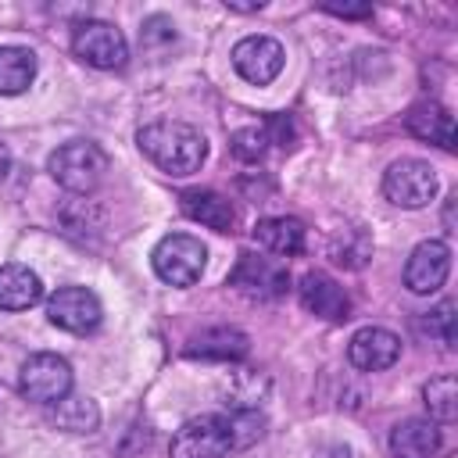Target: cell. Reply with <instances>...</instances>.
I'll return each mask as SVG.
<instances>
[{
    "label": "cell",
    "instance_id": "ac0fdd59",
    "mask_svg": "<svg viewBox=\"0 0 458 458\" xmlns=\"http://www.w3.org/2000/svg\"><path fill=\"white\" fill-rule=\"evenodd\" d=\"M179 208H182L186 218H193V222H200V225H208L215 233H229L233 222H236L233 204L215 190H186L179 197Z\"/></svg>",
    "mask_w": 458,
    "mask_h": 458
},
{
    "label": "cell",
    "instance_id": "2e32d148",
    "mask_svg": "<svg viewBox=\"0 0 458 458\" xmlns=\"http://www.w3.org/2000/svg\"><path fill=\"white\" fill-rule=\"evenodd\" d=\"M394 458H433L440 451V429L433 419H404L390 433Z\"/></svg>",
    "mask_w": 458,
    "mask_h": 458
},
{
    "label": "cell",
    "instance_id": "ffe728a7",
    "mask_svg": "<svg viewBox=\"0 0 458 458\" xmlns=\"http://www.w3.org/2000/svg\"><path fill=\"white\" fill-rule=\"evenodd\" d=\"M50 419L57 422V429L68 433H93L100 426V408L97 401H89L86 394H64L61 401L50 404Z\"/></svg>",
    "mask_w": 458,
    "mask_h": 458
},
{
    "label": "cell",
    "instance_id": "44dd1931",
    "mask_svg": "<svg viewBox=\"0 0 458 458\" xmlns=\"http://www.w3.org/2000/svg\"><path fill=\"white\" fill-rule=\"evenodd\" d=\"M36 79V54L25 47H0V97H18Z\"/></svg>",
    "mask_w": 458,
    "mask_h": 458
},
{
    "label": "cell",
    "instance_id": "9a60e30c",
    "mask_svg": "<svg viewBox=\"0 0 458 458\" xmlns=\"http://www.w3.org/2000/svg\"><path fill=\"white\" fill-rule=\"evenodd\" d=\"M247 351H250V340L233 326H211V329L190 336V344H186L190 358H218V361H240V358H247Z\"/></svg>",
    "mask_w": 458,
    "mask_h": 458
},
{
    "label": "cell",
    "instance_id": "8992f818",
    "mask_svg": "<svg viewBox=\"0 0 458 458\" xmlns=\"http://www.w3.org/2000/svg\"><path fill=\"white\" fill-rule=\"evenodd\" d=\"M18 390H21L29 401L54 404V401H61L64 394H72V365H68L61 354L36 351V354H29V358L21 361Z\"/></svg>",
    "mask_w": 458,
    "mask_h": 458
},
{
    "label": "cell",
    "instance_id": "6da1fadb",
    "mask_svg": "<svg viewBox=\"0 0 458 458\" xmlns=\"http://www.w3.org/2000/svg\"><path fill=\"white\" fill-rule=\"evenodd\" d=\"M136 143L168 175H193V172H200V165L208 157V140L193 125L172 122V118L143 125Z\"/></svg>",
    "mask_w": 458,
    "mask_h": 458
},
{
    "label": "cell",
    "instance_id": "4316f807",
    "mask_svg": "<svg viewBox=\"0 0 458 458\" xmlns=\"http://www.w3.org/2000/svg\"><path fill=\"white\" fill-rule=\"evenodd\" d=\"M7 168H11V150H7V143H0V179L7 175Z\"/></svg>",
    "mask_w": 458,
    "mask_h": 458
},
{
    "label": "cell",
    "instance_id": "7402d4cb",
    "mask_svg": "<svg viewBox=\"0 0 458 458\" xmlns=\"http://www.w3.org/2000/svg\"><path fill=\"white\" fill-rule=\"evenodd\" d=\"M422 397H426V408H429L433 419L451 422V419L458 415V379H454V376H437V379H429L426 390H422Z\"/></svg>",
    "mask_w": 458,
    "mask_h": 458
},
{
    "label": "cell",
    "instance_id": "4fadbf2b",
    "mask_svg": "<svg viewBox=\"0 0 458 458\" xmlns=\"http://www.w3.org/2000/svg\"><path fill=\"white\" fill-rule=\"evenodd\" d=\"M297 293H301V304H304L311 315H318V318L344 322V318L351 315V297H347V290H344L336 279L322 276V272H308V276L301 279Z\"/></svg>",
    "mask_w": 458,
    "mask_h": 458
},
{
    "label": "cell",
    "instance_id": "e0dca14e",
    "mask_svg": "<svg viewBox=\"0 0 458 458\" xmlns=\"http://www.w3.org/2000/svg\"><path fill=\"white\" fill-rule=\"evenodd\" d=\"M43 301V283L29 265H0V308L4 311H25Z\"/></svg>",
    "mask_w": 458,
    "mask_h": 458
},
{
    "label": "cell",
    "instance_id": "7a4b0ae2",
    "mask_svg": "<svg viewBox=\"0 0 458 458\" xmlns=\"http://www.w3.org/2000/svg\"><path fill=\"white\" fill-rule=\"evenodd\" d=\"M107 154L93 140H68L50 154V175L68 193H93L104 182Z\"/></svg>",
    "mask_w": 458,
    "mask_h": 458
},
{
    "label": "cell",
    "instance_id": "5bb4252c",
    "mask_svg": "<svg viewBox=\"0 0 458 458\" xmlns=\"http://www.w3.org/2000/svg\"><path fill=\"white\" fill-rule=\"evenodd\" d=\"M404 125H408L411 136L429 140V143H437V147H444V150H454V118H451V111H447L444 104H437V100L415 104V107L404 114Z\"/></svg>",
    "mask_w": 458,
    "mask_h": 458
},
{
    "label": "cell",
    "instance_id": "8fae6325",
    "mask_svg": "<svg viewBox=\"0 0 458 458\" xmlns=\"http://www.w3.org/2000/svg\"><path fill=\"white\" fill-rule=\"evenodd\" d=\"M451 272V247L444 240H422L404 265V286L411 293H437Z\"/></svg>",
    "mask_w": 458,
    "mask_h": 458
},
{
    "label": "cell",
    "instance_id": "603a6c76",
    "mask_svg": "<svg viewBox=\"0 0 458 458\" xmlns=\"http://www.w3.org/2000/svg\"><path fill=\"white\" fill-rule=\"evenodd\" d=\"M268 143H272V140H268L265 125H247V129H236V132H233V154H236L240 161H258Z\"/></svg>",
    "mask_w": 458,
    "mask_h": 458
},
{
    "label": "cell",
    "instance_id": "d4e9b609",
    "mask_svg": "<svg viewBox=\"0 0 458 458\" xmlns=\"http://www.w3.org/2000/svg\"><path fill=\"white\" fill-rule=\"evenodd\" d=\"M429 333L440 336L444 347H454V304L451 301H440L429 311Z\"/></svg>",
    "mask_w": 458,
    "mask_h": 458
},
{
    "label": "cell",
    "instance_id": "7c38bea8",
    "mask_svg": "<svg viewBox=\"0 0 458 458\" xmlns=\"http://www.w3.org/2000/svg\"><path fill=\"white\" fill-rule=\"evenodd\" d=\"M347 358L361 372H383L401 358V340L383 326H361L347 344Z\"/></svg>",
    "mask_w": 458,
    "mask_h": 458
},
{
    "label": "cell",
    "instance_id": "cb8c5ba5",
    "mask_svg": "<svg viewBox=\"0 0 458 458\" xmlns=\"http://www.w3.org/2000/svg\"><path fill=\"white\" fill-rule=\"evenodd\" d=\"M229 426H233V444L236 447H247L261 437V426H265V415H258V408H236L229 415Z\"/></svg>",
    "mask_w": 458,
    "mask_h": 458
},
{
    "label": "cell",
    "instance_id": "ba28073f",
    "mask_svg": "<svg viewBox=\"0 0 458 458\" xmlns=\"http://www.w3.org/2000/svg\"><path fill=\"white\" fill-rule=\"evenodd\" d=\"M229 286H236L240 293L254 297V301H276L286 293L290 286V272L279 258H265V254H240L233 272H229Z\"/></svg>",
    "mask_w": 458,
    "mask_h": 458
},
{
    "label": "cell",
    "instance_id": "277c9868",
    "mask_svg": "<svg viewBox=\"0 0 458 458\" xmlns=\"http://www.w3.org/2000/svg\"><path fill=\"white\" fill-rule=\"evenodd\" d=\"M236 451L229 415H197L172 437V458H225Z\"/></svg>",
    "mask_w": 458,
    "mask_h": 458
},
{
    "label": "cell",
    "instance_id": "3957f363",
    "mask_svg": "<svg viewBox=\"0 0 458 458\" xmlns=\"http://www.w3.org/2000/svg\"><path fill=\"white\" fill-rule=\"evenodd\" d=\"M204 261H208V247L190 233L161 236L154 254H150V265H154L157 279L168 283V286H193L204 272Z\"/></svg>",
    "mask_w": 458,
    "mask_h": 458
},
{
    "label": "cell",
    "instance_id": "484cf974",
    "mask_svg": "<svg viewBox=\"0 0 458 458\" xmlns=\"http://www.w3.org/2000/svg\"><path fill=\"white\" fill-rule=\"evenodd\" d=\"M322 11L340 14V18H369V14H372L369 4H322Z\"/></svg>",
    "mask_w": 458,
    "mask_h": 458
},
{
    "label": "cell",
    "instance_id": "30bf717a",
    "mask_svg": "<svg viewBox=\"0 0 458 458\" xmlns=\"http://www.w3.org/2000/svg\"><path fill=\"white\" fill-rule=\"evenodd\" d=\"M286 64V50L272 36H243L233 47V68L254 86H268Z\"/></svg>",
    "mask_w": 458,
    "mask_h": 458
},
{
    "label": "cell",
    "instance_id": "d6986e66",
    "mask_svg": "<svg viewBox=\"0 0 458 458\" xmlns=\"http://www.w3.org/2000/svg\"><path fill=\"white\" fill-rule=\"evenodd\" d=\"M304 222L301 218H290V215H272V218H261L254 225V240L276 254V258H290V254H301L304 250Z\"/></svg>",
    "mask_w": 458,
    "mask_h": 458
},
{
    "label": "cell",
    "instance_id": "9c48e42d",
    "mask_svg": "<svg viewBox=\"0 0 458 458\" xmlns=\"http://www.w3.org/2000/svg\"><path fill=\"white\" fill-rule=\"evenodd\" d=\"M47 318L64 333H93L104 318V308L86 286H61L47 301Z\"/></svg>",
    "mask_w": 458,
    "mask_h": 458
},
{
    "label": "cell",
    "instance_id": "52a82bcc",
    "mask_svg": "<svg viewBox=\"0 0 458 458\" xmlns=\"http://www.w3.org/2000/svg\"><path fill=\"white\" fill-rule=\"evenodd\" d=\"M72 50H75L79 61H86V64H93V68H104V72L122 68V64L129 61V43H125V36H122L111 21H100V18H86V21L75 25V32H72Z\"/></svg>",
    "mask_w": 458,
    "mask_h": 458
},
{
    "label": "cell",
    "instance_id": "5b68a950",
    "mask_svg": "<svg viewBox=\"0 0 458 458\" xmlns=\"http://www.w3.org/2000/svg\"><path fill=\"white\" fill-rule=\"evenodd\" d=\"M383 197L397 208H426L437 197V172L422 157H401L383 172Z\"/></svg>",
    "mask_w": 458,
    "mask_h": 458
}]
</instances>
